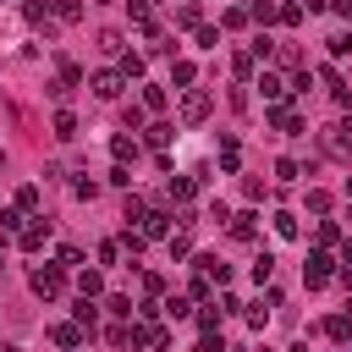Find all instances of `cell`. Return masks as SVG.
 Returning a JSON list of instances; mask_svg holds the SVG:
<instances>
[{
	"mask_svg": "<svg viewBox=\"0 0 352 352\" xmlns=\"http://www.w3.org/2000/svg\"><path fill=\"white\" fill-rule=\"evenodd\" d=\"M270 275H275V258H270V253H258V264H253V280H258V286H264V280H270Z\"/></svg>",
	"mask_w": 352,
	"mask_h": 352,
	"instance_id": "f546056e",
	"label": "cell"
},
{
	"mask_svg": "<svg viewBox=\"0 0 352 352\" xmlns=\"http://www.w3.org/2000/svg\"><path fill=\"white\" fill-rule=\"evenodd\" d=\"M50 16H60V22H77V16H82V6H77V0H50Z\"/></svg>",
	"mask_w": 352,
	"mask_h": 352,
	"instance_id": "e0dca14e",
	"label": "cell"
},
{
	"mask_svg": "<svg viewBox=\"0 0 352 352\" xmlns=\"http://www.w3.org/2000/svg\"><path fill=\"white\" fill-rule=\"evenodd\" d=\"M110 154H116V160H121V165H126V160H132V154H138V143H132V138H110Z\"/></svg>",
	"mask_w": 352,
	"mask_h": 352,
	"instance_id": "d4e9b609",
	"label": "cell"
},
{
	"mask_svg": "<svg viewBox=\"0 0 352 352\" xmlns=\"http://www.w3.org/2000/svg\"><path fill=\"white\" fill-rule=\"evenodd\" d=\"M82 336H88V330H82L77 319H72V324H55V330H50V341H55V346H66V352H77V346H82Z\"/></svg>",
	"mask_w": 352,
	"mask_h": 352,
	"instance_id": "8992f818",
	"label": "cell"
},
{
	"mask_svg": "<svg viewBox=\"0 0 352 352\" xmlns=\"http://www.w3.org/2000/svg\"><path fill=\"white\" fill-rule=\"evenodd\" d=\"M143 138H148V143H154V148H165V143H170V126H148V132H143Z\"/></svg>",
	"mask_w": 352,
	"mask_h": 352,
	"instance_id": "d590c367",
	"label": "cell"
},
{
	"mask_svg": "<svg viewBox=\"0 0 352 352\" xmlns=\"http://www.w3.org/2000/svg\"><path fill=\"white\" fill-rule=\"evenodd\" d=\"M99 50H104V55H121V33L104 28V33H99Z\"/></svg>",
	"mask_w": 352,
	"mask_h": 352,
	"instance_id": "4316f807",
	"label": "cell"
},
{
	"mask_svg": "<svg viewBox=\"0 0 352 352\" xmlns=\"http://www.w3.org/2000/svg\"><path fill=\"white\" fill-rule=\"evenodd\" d=\"M0 352H22V346H0Z\"/></svg>",
	"mask_w": 352,
	"mask_h": 352,
	"instance_id": "60d3db41",
	"label": "cell"
},
{
	"mask_svg": "<svg viewBox=\"0 0 352 352\" xmlns=\"http://www.w3.org/2000/svg\"><path fill=\"white\" fill-rule=\"evenodd\" d=\"M176 22H182V28H198V22H204V6H198V0H182V6H176Z\"/></svg>",
	"mask_w": 352,
	"mask_h": 352,
	"instance_id": "4fadbf2b",
	"label": "cell"
},
{
	"mask_svg": "<svg viewBox=\"0 0 352 352\" xmlns=\"http://www.w3.org/2000/svg\"><path fill=\"white\" fill-rule=\"evenodd\" d=\"M264 319H270V308H264V302H253V308H248V324H253V330H264Z\"/></svg>",
	"mask_w": 352,
	"mask_h": 352,
	"instance_id": "f35d334b",
	"label": "cell"
},
{
	"mask_svg": "<svg viewBox=\"0 0 352 352\" xmlns=\"http://www.w3.org/2000/svg\"><path fill=\"white\" fill-rule=\"evenodd\" d=\"M77 292H82V297H99V292H104L99 270H82V275H77Z\"/></svg>",
	"mask_w": 352,
	"mask_h": 352,
	"instance_id": "2e32d148",
	"label": "cell"
},
{
	"mask_svg": "<svg viewBox=\"0 0 352 352\" xmlns=\"http://www.w3.org/2000/svg\"><path fill=\"white\" fill-rule=\"evenodd\" d=\"M16 209H22V214H28V209H38V187H33V182H28V187H16Z\"/></svg>",
	"mask_w": 352,
	"mask_h": 352,
	"instance_id": "484cf974",
	"label": "cell"
},
{
	"mask_svg": "<svg viewBox=\"0 0 352 352\" xmlns=\"http://www.w3.org/2000/svg\"><path fill=\"white\" fill-rule=\"evenodd\" d=\"M121 258V242H99V264H116Z\"/></svg>",
	"mask_w": 352,
	"mask_h": 352,
	"instance_id": "8d00e7d4",
	"label": "cell"
},
{
	"mask_svg": "<svg viewBox=\"0 0 352 352\" xmlns=\"http://www.w3.org/2000/svg\"><path fill=\"white\" fill-rule=\"evenodd\" d=\"M88 88H94V99H121L126 77H121V72H94V82H88Z\"/></svg>",
	"mask_w": 352,
	"mask_h": 352,
	"instance_id": "3957f363",
	"label": "cell"
},
{
	"mask_svg": "<svg viewBox=\"0 0 352 352\" xmlns=\"http://www.w3.org/2000/svg\"><path fill=\"white\" fill-rule=\"evenodd\" d=\"M170 198H192V176H170Z\"/></svg>",
	"mask_w": 352,
	"mask_h": 352,
	"instance_id": "d6a6232c",
	"label": "cell"
},
{
	"mask_svg": "<svg viewBox=\"0 0 352 352\" xmlns=\"http://www.w3.org/2000/svg\"><path fill=\"white\" fill-rule=\"evenodd\" d=\"M214 44H220V33H214V28H204V22H198V50H214Z\"/></svg>",
	"mask_w": 352,
	"mask_h": 352,
	"instance_id": "e575fe53",
	"label": "cell"
},
{
	"mask_svg": "<svg viewBox=\"0 0 352 352\" xmlns=\"http://www.w3.org/2000/svg\"><path fill=\"white\" fill-rule=\"evenodd\" d=\"M143 236H170V214L165 209H148L143 214Z\"/></svg>",
	"mask_w": 352,
	"mask_h": 352,
	"instance_id": "9c48e42d",
	"label": "cell"
},
{
	"mask_svg": "<svg viewBox=\"0 0 352 352\" xmlns=\"http://www.w3.org/2000/svg\"><path fill=\"white\" fill-rule=\"evenodd\" d=\"M192 352H226V346H220V341H214V330H204V341H198V346H192Z\"/></svg>",
	"mask_w": 352,
	"mask_h": 352,
	"instance_id": "ab89813d",
	"label": "cell"
},
{
	"mask_svg": "<svg viewBox=\"0 0 352 352\" xmlns=\"http://www.w3.org/2000/svg\"><path fill=\"white\" fill-rule=\"evenodd\" d=\"M110 346L126 352V346H132V330H126V324H110Z\"/></svg>",
	"mask_w": 352,
	"mask_h": 352,
	"instance_id": "4dcf8cb0",
	"label": "cell"
},
{
	"mask_svg": "<svg viewBox=\"0 0 352 352\" xmlns=\"http://www.w3.org/2000/svg\"><path fill=\"white\" fill-rule=\"evenodd\" d=\"M28 286L50 302V297H60V292H66V275H60V264H38V270L28 275Z\"/></svg>",
	"mask_w": 352,
	"mask_h": 352,
	"instance_id": "6da1fadb",
	"label": "cell"
},
{
	"mask_svg": "<svg viewBox=\"0 0 352 352\" xmlns=\"http://www.w3.org/2000/svg\"><path fill=\"white\" fill-rule=\"evenodd\" d=\"M324 330H330V341H346V336H352V319L336 314V319H324Z\"/></svg>",
	"mask_w": 352,
	"mask_h": 352,
	"instance_id": "7402d4cb",
	"label": "cell"
},
{
	"mask_svg": "<svg viewBox=\"0 0 352 352\" xmlns=\"http://www.w3.org/2000/svg\"><path fill=\"white\" fill-rule=\"evenodd\" d=\"M192 77H198L192 60H176V66H170V88H192Z\"/></svg>",
	"mask_w": 352,
	"mask_h": 352,
	"instance_id": "5bb4252c",
	"label": "cell"
},
{
	"mask_svg": "<svg viewBox=\"0 0 352 352\" xmlns=\"http://www.w3.org/2000/svg\"><path fill=\"white\" fill-rule=\"evenodd\" d=\"M165 242H170V258H187V253H192V236H187V231H170Z\"/></svg>",
	"mask_w": 352,
	"mask_h": 352,
	"instance_id": "ffe728a7",
	"label": "cell"
},
{
	"mask_svg": "<svg viewBox=\"0 0 352 352\" xmlns=\"http://www.w3.org/2000/svg\"><path fill=\"white\" fill-rule=\"evenodd\" d=\"M302 280H308V286H324V280H330V253H308Z\"/></svg>",
	"mask_w": 352,
	"mask_h": 352,
	"instance_id": "5b68a950",
	"label": "cell"
},
{
	"mask_svg": "<svg viewBox=\"0 0 352 352\" xmlns=\"http://www.w3.org/2000/svg\"><path fill=\"white\" fill-rule=\"evenodd\" d=\"M198 270H204V275H209V280H220V286H226V280H231V264H220V258H214V253H204V258H198Z\"/></svg>",
	"mask_w": 352,
	"mask_h": 352,
	"instance_id": "7c38bea8",
	"label": "cell"
},
{
	"mask_svg": "<svg viewBox=\"0 0 352 352\" xmlns=\"http://www.w3.org/2000/svg\"><path fill=\"white\" fill-rule=\"evenodd\" d=\"M77 324H82V330H88V336H94V330H99V308H94V302H88V297H77Z\"/></svg>",
	"mask_w": 352,
	"mask_h": 352,
	"instance_id": "9a60e30c",
	"label": "cell"
},
{
	"mask_svg": "<svg viewBox=\"0 0 352 352\" xmlns=\"http://www.w3.org/2000/svg\"><path fill=\"white\" fill-rule=\"evenodd\" d=\"M220 319H226V314H220V302H214V297H209V302H204V308H198V324H204V330H214V324H220Z\"/></svg>",
	"mask_w": 352,
	"mask_h": 352,
	"instance_id": "44dd1931",
	"label": "cell"
},
{
	"mask_svg": "<svg viewBox=\"0 0 352 352\" xmlns=\"http://www.w3.org/2000/svg\"><path fill=\"white\" fill-rule=\"evenodd\" d=\"M126 11H132V28H143V33H154V16H148V6H143V0H132Z\"/></svg>",
	"mask_w": 352,
	"mask_h": 352,
	"instance_id": "d6986e66",
	"label": "cell"
},
{
	"mask_svg": "<svg viewBox=\"0 0 352 352\" xmlns=\"http://www.w3.org/2000/svg\"><path fill=\"white\" fill-rule=\"evenodd\" d=\"M248 16H253V22H275V16H280V6H270V0H253V6H248Z\"/></svg>",
	"mask_w": 352,
	"mask_h": 352,
	"instance_id": "ac0fdd59",
	"label": "cell"
},
{
	"mask_svg": "<svg viewBox=\"0 0 352 352\" xmlns=\"http://www.w3.org/2000/svg\"><path fill=\"white\" fill-rule=\"evenodd\" d=\"M60 82H66V88H77V82H82V72H77V60H60Z\"/></svg>",
	"mask_w": 352,
	"mask_h": 352,
	"instance_id": "1f68e13d",
	"label": "cell"
},
{
	"mask_svg": "<svg viewBox=\"0 0 352 352\" xmlns=\"http://www.w3.org/2000/svg\"><path fill=\"white\" fill-rule=\"evenodd\" d=\"M77 132V116L72 110H55V138H72Z\"/></svg>",
	"mask_w": 352,
	"mask_h": 352,
	"instance_id": "cb8c5ba5",
	"label": "cell"
},
{
	"mask_svg": "<svg viewBox=\"0 0 352 352\" xmlns=\"http://www.w3.org/2000/svg\"><path fill=\"white\" fill-rule=\"evenodd\" d=\"M346 198H352V182H346Z\"/></svg>",
	"mask_w": 352,
	"mask_h": 352,
	"instance_id": "b9f144b4",
	"label": "cell"
},
{
	"mask_svg": "<svg viewBox=\"0 0 352 352\" xmlns=\"http://www.w3.org/2000/svg\"><path fill=\"white\" fill-rule=\"evenodd\" d=\"M231 236H236V242H253V236H258V214H253V209L231 214Z\"/></svg>",
	"mask_w": 352,
	"mask_h": 352,
	"instance_id": "52a82bcc",
	"label": "cell"
},
{
	"mask_svg": "<svg viewBox=\"0 0 352 352\" xmlns=\"http://www.w3.org/2000/svg\"><path fill=\"white\" fill-rule=\"evenodd\" d=\"M275 132H302V121H297V110L292 104H270V116H264Z\"/></svg>",
	"mask_w": 352,
	"mask_h": 352,
	"instance_id": "277c9868",
	"label": "cell"
},
{
	"mask_svg": "<svg viewBox=\"0 0 352 352\" xmlns=\"http://www.w3.org/2000/svg\"><path fill=\"white\" fill-rule=\"evenodd\" d=\"M44 236H50V220H38V226H22V236H16V242L33 253V248H44Z\"/></svg>",
	"mask_w": 352,
	"mask_h": 352,
	"instance_id": "8fae6325",
	"label": "cell"
},
{
	"mask_svg": "<svg viewBox=\"0 0 352 352\" xmlns=\"http://www.w3.org/2000/svg\"><path fill=\"white\" fill-rule=\"evenodd\" d=\"M110 314L116 319H132V297H110Z\"/></svg>",
	"mask_w": 352,
	"mask_h": 352,
	"instance_id": "74e56055",
	"label": "cell"
},
{
	"mask_svg": "<svg viewBox=\"0 0 352 352\" xmlns=\"http://www.w3.org/2000/svg\"><path fill=\"white\" fill-rule=\"evenodd\" d=\"M121 77H126V82L143 77V55H121Z\"/></svg>",
	"mask_w": 352,
	"mask_h": 352,
	"instance_id": "83f0119b",
	"label": "cell"
},
{
	"mask_svg": "<svg viewBox=\"0 0 352 352\" xmlns=\"http://www.w3.org/2000/svg\"><path fill=\"white\" fill-rule=\"evenodd\" d=\"M275 236H280V242H297V236H302V226H297V214H292V209H280V214H275Z\"/></svg>",
	"mask_w": 352,
	"mask_h": 352,
	"instance_id": "30bf717a",
	"label": "cell"
},
{
	"mask_svg": "<svg viewBox=\"0 0 352 352\" xmlns=\"http://www.w3.org/2000/svg\"><path fill=\"white\" fill-rule=\"evenodd\" d=\"M236 160H242V154H236V143L226 138V143H220V170H236Z\"/></svg>",
	"mask_w": 352,
	"mask_h": 352,
	"instance_id": "f1b7e54d",
	"label": "cell"
},
{
	"mask_svg": "<svg viewBox=\"0 0 352 352\" xmlns=\"http://www.w3.org/2000/svg\"><path fill=\"white\" fill-rule=\"evenodd\" d=\"M143 110H165V88H160V82L143 88Z\"/></svg>",
	"mask_w": 352,
	"mask_h": 352,
	"instance_id": "603a6c76",
	"label": "cell"
},
{
	"mask_svg": "<svg viewBox=\"0 0 352 352\" xmlns=\"http://www.w3.org/2000/svg\"><path fill=\"white\" fill-rule=\"evenodd\" d=\"M324 44H330V55H346V50H352V33H330Z\"/></svg>",
	"mask_w": 352,
	"mask_h": 352,
	"instance_id": "836d02e7",
	"label": "cell"
},
{
	"mask_svg": "<svg viewBox=\"0 0 352 352\" xmlns=\"http://www.w3.org/2000/svg\"><path fill=\"white\" fill-rule=\"evenodd\" d=\"M209 110H214V99H209L204 88H187V94H182V121H187V126H198Z\"/></svg>",
	"mask_w": 352,
	"mask_h": 352,
	"instance_id": "7a4b0ae2",
	"label": "cell"
},
{
	"mask_svg": "<svg viewBox=\"0 0 352 352\" xmlns=\"http://www.w3.org/2000/svg\"><path fill=\"white\" fill-rule=\"evenodd\" d=\"M253 88H258V94H264V99H270V104H280V99H286V82H280V77H275V72H264V77H258V82H253Z\"/></svg>",
	"mask_w": 352,
	"mask_h": 352,
	"instance_id": "ba28073f",
	"label": "cell"
}]
</instances>
